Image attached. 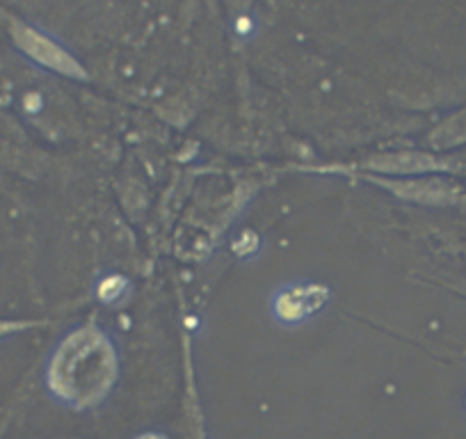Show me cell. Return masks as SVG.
<instances>
[{
  "mask_svg": "<svg viewBox=\"0 0 466 439\" xmlns=\"http://www.w3.org/2000/svg\"><path fill=\"white\" fill-rule=\"evenodd\" d=\"M35 325H37L35 321H12V318H0V342L12 337V334L25 332L28 327H35Z\"/></svg>",
  "mask_w": 466,
  "mask_h": 439,
  "instance_id": "5b68a950",
  "label": "cell"
},
{
  "mask_svg": "<svg viewBox=\"0 0 466 439\" xmlns=\"http://www.w3.org/2000/svg\"><path fill=\"white\" fill-rule=\"evenodd\" d=\"M12 35H15V42L19 44L21 51L33 57L35 62H39L42 66L57 71L62 76H71V78H83V69H80L78 62L60 44L53 42L51 37H46L39 30L24 24H15Z\"/></svg>",
  "mask_w": 466,
  "mask_h": 439,
  "instance_id": "3957f363",
  "label": "cell"
},
{
  "mask_svg": "<svg viewBox=\"0 0 466 439\" xmlns=\"http://www.w3.org/2000/svg\"><path fill=\"white\" fill-rule=\"evenodd\" d=\"M327 298L329 293L325 286L316 284V281H295V284L277 291V295L272 298V313L284 325H298V322L316 316L327 304Z\"/></svg>",
  "mask_w": 466,
  "mask_h": 439,
  "instance_id": "7a4b0ae2",
  "label": "cell"
},
{
  "mask_svg": "<svg viewBox=\"0 0 466 439\" xmlns=\"http://www.w3.org/2000/svg\"><path fill=\"white\" fill-rule=\"evenodd\" d=\"M119 375L115 343L98 327L85 325L57 343L46 369L48 392L71 407H94L112 392Z\"/></svg>",
  "mask_w": 466,
  "mask_h": 439,
  "instance_id": "6da1fadb",
  "label": "cell"
},
{
  "mask_svg": "<svg viewBox=\"0 0 466 439\" xmlns=\"http://www.w3.org/2000/svg\"><path fill=\"white\" fill-rule=\"evenodd\" d=\"M432 160L425 156L416 154H400V156H384V158L375 160L370 168L380 169V172H416V169L430 168Z\"/></svg>",
  "mask_w": 466,
  "mask_h": 439,
  "instance_id": "277c9868",
  "label": "cell"
},
{
  "mask_svg": "<svg viewBox=\"0 0 466 439\" xmlns=\"http://www.w3.org/2000/svg\"><path fill=\"white\" fill-rule=\"evenodd\" d=\"M231 3H233V5H236V7H243L245 3H248V0H231Z\"/></svg>",
  "mask_w": 466,
  "mask_h": 439,
  "instance_id": "52a82bcc",
  "label": "cell"
},
{
  "mask_svg": "<svg viewBox=\"0 0 466 439\" xmlns=\"http://www.w3.org/2000/svg\"><path fill=\"white\" fill-rule=\"evenodd\" d=\"M136 439H167V437H165V434H160V433H145V434H140V437H136Z\"/></svg>",
  "mask_w": 466,
  "mask_h": 439,
  "instance_id": "8992f818",
  "label": "cell"
}]
</instances>
